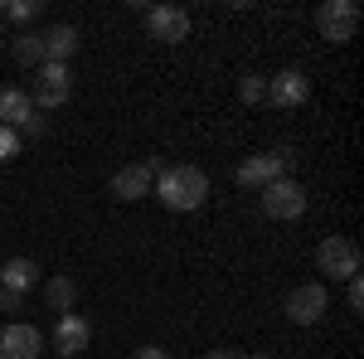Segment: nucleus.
Listing matches in <instances>:
<instances>
[{
    "label": "nucleus",
    "mask_w": 364,
    "mask_h": 359,
    "mask_svg": "<svg viewBox=\"0 0 364 359\" xmlns=\"http://www.w3.org/2000/svg\"><path fill=\"white\" fill-rule=\"evenodd\" d=\"M345 301H350V311H355V316L364 311V282H360V277H350V296H345Z\"/></svg>",
    "instance_id": "21"
},
{
    "label": "nucleus",
    "mask_w": 364,
    "mask_h": 359,
    "mask_svg": "<svg viewBox=\"0 0 364 359\" xmlns=\"http://www.w3.org/2000/svg\"><path fill=\"white\" fill-rule=\"evenodd\" d=\"M156 190V175H151V166H122L112 175V194L122 199V204H136V199H146V194Z\"/></svg>",
    "instance_id": "13"
},
{
    "label": "nucleus",
    "mask_w": 364,
    "mask_h": 359,
    "mask_svg": "<svg viewBox=\"0 0 364 359\" xmlns=\"http://www.w3.org/2000/svg\"><path fill=\"white\" fill-rule=\"evenodd\" d=\"M68 92H73V73H68V63H39V78H34V107L54 112V107L68 102Z\"/></svg>",
    "instance_id": "8"
},
{
    "label": "nucleus",
    "mask_w": 364,
    "mask_h": 359,
    "mask_svg": "<svg viewBox=\"0 0 364 359\" xmlns=\"http://www.w3.org/2000/svg\"><path fill=\"white\" fill-rule=\"evenodd\" d=\"M243 359H272V355H243Z\"/></svg>",
    "instance_id": "25"
},
{
    "label": "nucleus",
    "mask_w": 364,
    "mask_h": 359,
    "mask_svg": "<svg viewBox=\"0 0 364 359\" xmlns=\"http://www.w3.org/2000/svg\"><path fill=\"white\" fill-rule=\"evenodd\" d=\"M146 34L156 44H180L190 39V15L180 5H146Z\"/></svg>",
    "instance_id": "10"
},
{
    "label": "nucleus",
    "mask_w": 364,
    "mask_h": 359,
    "mask_svg": "<svg viewBox=\"0 0 364 359\" xmlns=\"http://www.w3.org/2000/svg\"><path fill=\"white\" fill-rule=\"evenodd\" d=\"M0 286L15 291V296H25L29 286H39V262H34V257H10V262L0 267Z\"/></svg>",
    "instance_id": "14"
},
{
    "label": "nucleus",
    "mask_w": 364,
    "mask_h": 359,
    "mask_svg": "<svg viewBox=\"0 0 364 359\" xmlns=\"http://www.w3.org/2000/svg\"><path fill=\"white\" fill-rule=\"evenodd\" d=\"M0 127L25 132V136H39V132H44V112L34 107L29 92H20V87H0Z\"/></svg>",
    "instance_id": "6"
},
{
    "label": "nucleus",
    "mask_w": 364,
    "mask_h": 359,
    "mask_svg": "<svg viewBox=\"0 0 364 359\" xmlns=\"http://www.w3.org/2000/svg\"><path fill=\"white\" fill-rule=\"evenodd\" d=\"M15 156H20V132L0 127V166H5V161H15Z\"/></svg>",
    "instance_id": "20"
},
{
    "label": "nucleus",
    "mask_w": 364,
    "mask_h": 359,
    "mask_svg": "<svg viewBox=\"0 0 364 359\" xmlns=\"http://www.w3.org/2000/svg\"><path fill=\"white\" fill-rule=\"evenodd\" d=\"M0 39H5V34H0Z\"/></svg>",
    "instance_id": "26"
},
{
    "label": "nucleus",
    "mask_w": 364,
    "mask_h": 359,
    "mask_svg": "<svg viewBox=\"0 0 364 359\" xmlns=\"http://www.w3.org/2000/svg\"><path fill=\"white\" fill-rule=\"evenodd\" d=\"M316 267H321L326 277H336V282L360 277V248H355V238H345V233L321 238V248H316Z\"/></svg>",
    "instance_id": "4"
},
{
    "label": "nucleus",
    "mask_w": 364,
    "mask_h": 359,
    "mask_svg": "<svg viewBox=\"0 0 364 359\" xmlns=\"http://www.w3.org/2000/svg\"><path fill=\"white\" fill-rule=\"evenodd\" d=\"M306 97H311L306 73L301 68H282L277 78H267V97L262 102H272L277 112H296V107H306Z\"/></svg>",
    "instance_id": "9"
},
{
    "label": "nucleus",
    "mask_w": 364,
    "mask_h": 359,
    "mask_svg": "<svg viewBox=\"0 0 364 359\" xmlns=\"http://www.w3.org/2000/svg\"><path fill=\"white\" fill-rule=\"evenodd\" d=\"M204 359H243V355H238V350H209Z\"/></svg>",
    "instance_id": "24"
},
{
    "label": "nucleus",
    "mask_w": 364,
    "mask_h": 359,
    "mask_svg": "<svg viewBox=\"0 0 364 359\" xmlns=\"http://www.w3.org/2000/svg\"><path fill=\"white\" fill-rule=\"evenodd\" d=\"M291 166H296V151H291V146H277V151H267V156H248V161L238 166V185H243V190H267L272 180L291 175Z\"/></svg>",
    "instance_id": "2"
},
{
    "label": "nucleus",
    "mask_w": 364,
    "mask_h": 359,
    "mask_svg": "<svg viewBox=\"0 0 364 359\" xmlns=\"http://www.w3.org/2000/svg\"><path fill=\"white\" fill-rule=\"evenodd\" d=\"M316 29H321V39H331V44H350V39L360 34V5H355V0H321Z\"/></svg>",
    "instance_id": "3"
},
{
    "label": "nucleus",
    "mask_w": 364,
    "mask_h": 359,
    "mask_svg": "<svg viewBox=\"0 0 364 359\" xmlns=\"http://www.w3.org/2000/svg\"><path fill=\"white\" fill-rule=\"evenodd\" d=\"M92 345V321H83V316H58V326H54V350L63 359H78Z\"/></svg>",
    "instance_id": "12"
},
{
    "label": "nucleus",
    "mask_w": 364,
    "mask_h": 359,
    "mask_svg": "<svg viewBox=\"0 0 364 359\" xmlns=\"http://www.w3.org/2000/svg\"><path fill=\"white\" fill-rule=\"evenodd\" d=\"M132 359H170V355H166V350H161V345H141V350H136V355H132Z\"/></svg>",
    "instance_id": "22"
},
{
    "label": "nucleus",
    "mask_w": 364,
    "mask_h": 359,
    "mask_svg": "<svg viewBox=\"0 0 364 359\" xmlns=\"http://www.w3.org/2000/svg\"><path fill=\"white\" fill-rule=\"evenodd\" d=\"M39 10H44L39 0H5V5H0V20H15L20 29H29L39 20Z\"/></svg>",
    "instance_id": "18"
},
{
    "label": "nucleus",
    "mask_w": 364,
    "mask_h": 359,
    "mask_svg": "<svg viewBox=\"0 0 364 359\" xmlns=\"http://www.w3.org/2000/svg\"><path fill=\"white\" fill-rule=\"evenodd\" d=\"M238 97H243L248 107H257V102L267 97V78H257V73H243V78H238Z\"/></svg>",
    "instance_id": "19"
},
{
    "label": "nucleus",
    "mask_w": 364,
    "mask_h": 359,
    "mask_svg": "<svg viewBox=\"0 0 364 359\" xmlns=\"http://www.w3.org/2000/svg\"><path fill=\"white\" fill-rule=\"evenodd\" d=\"M73 49H78V29H73V25L44 29V63H68Z\"/></svg>",
    "instance_id": "15"
},
{
    "label": "nucleus",
    "mask_w": 364,
    "mask_h": 359,
    "mask_svg": "<svg viewBox=\"0 0 364 359\" xmlns=\"http://www.w3.org/2000/svg\"><path fill=\"white\" fill-rule=\"evenodd\" d=\"M156 199L166 204L170 214H195L199 204L209 199V175L199 166H166L156 175Z\"/></svg>",
    "instance_id": "1"
},
{
    "label": "nucleus",
    "mask_w": 364,
    "mask_h": 359,
    "mask_svg": "<svg viewBox=\"0 0 364 359\" xmlns=\"http://www.w3.org/2000/svg\"><path fill=\"white\" fill-rule=\"evenodd\" d=\"M257 194H262V214H267V219H277V223H291V219H301V214H306V190H301L291 175L272 180L267 190H257Z\"/></svg>",
    "instance_id": "5"
},
{
    "label": "nucleus",
    "mask_w": 364,
    "mask_h": 359,
    "mask_svg": "<svg viewBox=\"0 0 364 359\" xmlns=\"http://www.w3.org/2000/svg\"><path fill=\"white\" fill-rule=\"evenodd\" d=\"M44 301H49V311H58V316H68V311H73V301H78V282H73V277H49V282H44Z\"/></svg>",
    "instance_id": "16"
},
{
    "label": "nucleus",
    "mask_w": 364,
    "mask_h": 359,
    "mask_svg": "<svg viewBox=\"0 0 364 359\" xmlns=\"http://www.w3.org/2000/svg\"><path fill=\"white\" fill-rule=\"evenodd\" d=\"M10 54H15L20 68H39V63H44V34L20 29V34H15V44H10Z\"/></svg>",
    "instance_id": "17"
},
{
    "label": "nucleus",
    "mask_w": 364,
    "mask_h": 359,
    "mask_svg": "<svg viewBox=\"0 0 364 359\" xmlns=\"http://www.w3.org/2000/svg\"><path fill=\"white\" fill-rule=\"evenodd\" d=\"M326 311H331V296H326L321 282H301V286L287 291V321L291 326H316Z\"/></svg>",
    "instance_id": "7"
},
{
    "label": "nucleus",
    "mask_w": 364,
    "mask_h": 359,
    "mask_svg": "<svg viewBox=\"0 0 364 359\" xmlns=\"http://www.w3.org/2000/svg\"><path fill=\"white\" fill-rule=\"evenodd\" d=\"M39 350H44V335L29 321H10L0 331V359H39Z\"/></svg>",
    "instance_id": "11"
},
{
    "label": "nucleus",
    "mask_w": 364,
    "mask_h": 359,
    "mask_svg": "<svg viewBox=\"0 0 364 359\" xmlns=\"http://www.w3.org/2000/svg\"><path fill=\"white\" fill-rule=\"evenodd\" d=\"M20 301H25V296H15V291L0 286V311H20Z\"/></svg>",
    "instance_id": "23"
}]
</instances>
